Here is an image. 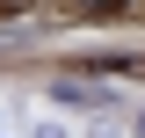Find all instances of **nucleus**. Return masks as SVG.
<instances>
[{"label":"nucleus","mask_w":145,"mask_h":138,"mask_svg":"<svg viewBox=\"0 0 145 138\" xmlns=\"http://www.w3.org/2000/svg\"><path fill=\"white\" fill-rule=\"evenodd\" d=\"M65 15H131V7H145V0H58Z\"/></svg>","instance_id":"1"}]
</instances>
